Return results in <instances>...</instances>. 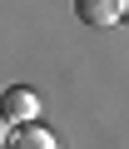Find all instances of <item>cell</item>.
<instances>
[{"label": "cell", "mask_w": 129, "mask_h": 149, "mask_svg": "<svg viewBox=\"0 0 129 149\" xmlns=\"http://www.w3.org/2000/svg\"><path fill=\"white\" fill-rule=\"evenodd\" d=\"M35 109H40V95H35L30 85H10L5 95H0V114H5L10 124H25V119H35Z\"/></svg>", "instance_id": "obj_1"}, {"label": "cell", "mask_w": 129, "mask_h": 149, "mask_svg": "<svg viewBox=\"0 0 129 149\" xmlns=\"http://www.w3.org/2000/svg\"><path fill=\"white\" fill-rule=\"evenodd\" d=\"M75 15L89 30H104V25H119L124 20V0H75Z\"/></svg>", "instance_id": "obj_2"}, {"label": "cell", "mask_w": 129, "mask_h": 149, "mask_svg": "<svg viewBox=\"0 0 129 149\" xmlns=\"http://www.w3.org/2000/svg\"><path fill=\"white\" fill-rule=\"evenodd\" d=\"M10 144H15V149H55V134H50L45 124L25 119V124H10Z\"/></svg>", "instance_id": "obj_3"}, {"label": "cell", "mask_w": 129, "mask_h": 149, "mask_svg": "<svg viewBox=\"0 0 129 149\" xmlns=\"http://www.w3.org/2000/svg\"><path fill=\"white\" fill-rule=\"evenodd\" d=\"M0 144H10V119L0 114Z\"/></svg>", "instance_id": "obj_4"}, {"label": "cell", "mask_w": 129, "mask_h": 149, "mask_svg": "<svg viewBox=\"0 0 129 149\" xmlns=\"http://www.w3.org/2000/svg\"><path fill=\"white\" fill-rule=\"evenodd\" d=\"M124 15H129V0H124Z\"/></svg>", "instance_id": "obj_5"}]
</instances>
